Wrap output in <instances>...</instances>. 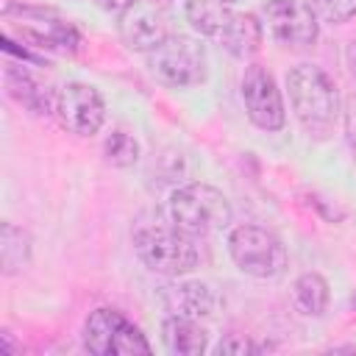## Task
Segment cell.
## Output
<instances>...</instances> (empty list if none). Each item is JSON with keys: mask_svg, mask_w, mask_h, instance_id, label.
<instances>
[{"mask_svg": "<svg viewBox=\"0 0 356 356\" xmlns=\"http://www.w3.org/2000/svg\"><path fill=\"white\" fill-rule=\"evenodd\" d=\"M286 92L295 117L306 128H328L339 117V92L334 78L317 64H298L286 72Z\"/></svg>", "mask_w": 356, "mask_h": 356, "instance_id": "1", "label": "cell"}, {"mask_svg": "<svg viewBox=\"0 0 356 356\" xmlns=\"http://www.w3.org/2000/svg\"><path fill=\"white\" fill-rule=\"evenodd\" d=\"M167 211H170V222L186 231L189 236H206V234L222 231L234 217L228 197L209 184L178 186L170 195Z\"/></svg>", "mask_w": 356, "mask_h": 356, "instance_id": "2", "label": "cell"}, {"mask_svg": "<svg viewBox=\"0 0 356 356\" xmlns=\"http://www.w3.org/2000/svg\"><path fill=\"white\" fill-rule=\"evenodd\" d=\"M134 248L142 264L159 275L178 278L192 273L200 261L195 236L175 225H145L134 234Z\"/></svg>", "mask_w": 356, "mask_h": 356, "instance_id": "3", "label": "cell"}, {"mask_svg": "<svg viewBox=\"0 0 356 356\" xmlns=\"http://www.w3.org/2000/svg\"><path fill=\"white\" fill-rule=\"evenodd\" d=\"M228 253L234 259V264L253 278H275L284 273L286 267V248L284 242L261 228V225H236L228 234Z\"/></svg>", "mask_w": 356, "mask_h": 356, "instance_id": "4", "label": "cell"}, {"mask_svg": "<svg viewBox=\"0 0 356 356\" xmlns=\"http://www.w3.org/2000/svg\"><path fill=\"white\" fill-rule=\"evenodd\" d=\"M147 67L167 86H195L206 81V47L184 33L167 36L147 53Z\"/></svg>", "mask_w": 356, "mask_h": 356, "instance_id": "5", "label": "cell"}, {"mask_svg": "<svg viewBox=\"0 0 356 356\" xmlns=\"http://www.w3.org/2000/svg\"><path fill=\"white\" fill-rule=\"evenodd\" d=\"M83 345L95 356H136L150 353L145 334L117 309H95L83 325Z\"/></svg>", "mask_w": 356, "mask_h": 356, "instance_id": "6", "label": "cell"}, {"mask_svg": "<svg viewBox=\"0 0 356 356\" xmlns=\"http://www.w3.org/2000/svg\"><path fill=\"white\" fill-rule=\"evenodd\" d=\"M239 89H242L245 111L256 128H261V131H281L284 128V122H286L284 97H281V89H278V83L267 67L250 64L242 75Z\"/></svg>", "mask_w": 356, "mask_h": 356, "instance_id": "7", "label": "cell"}, {"mask_svg": "<svg viewBox=\"0 0 356 356\" xmlns=\"http://www.w3.org/2000/svg\"><path fill=\"white\" fill-rule=\"evenodd\" d=\"M53 114L58 117L61 128H67L70 134L92 136V134L100 131V125L106 120V103H103V97L95 86L72 81V83H64L56 92Z\"/></svg>", "mask_w": 356, "mask_h": 356, "instance_id": "8", "label": "cell"}, {"mask_svg": "<svg viewBox=\"0 0 356 356\" xmlns=\"http://www.w3.org/2000/svg\"><path fill=\"white\" fill-rule=\"evenodd\" d=\"M264 19L270 33L286 47H309L320 36L317 14L303 0H267Z\"/></svg>", "mask_w": 356, "mask_h": 356, "instance_id": "9", "label": "cell"}, {"mask_svg": "<svg viewBox=\"0 0 356 356\" xmlns=\"http://www.w3.org/2000/svg\"><path fill=\"white\" fill-rule=\"evenodd\" d=\"M120 36L131 50L150 53L170 36L167 11L159 0H134L125 11H120Z\"/></svg>", "mask_w": 356, "mask_h": 356, "instance_id": "10", "label": "cell"}, {"mask_svg": "<svg viewBox=\"0 0 356 356\" xmlns=\"http://www.w3.org/2000/svg\"><path fill=\"white\" fill-rule=\"evenodd\" d=\"M19 33L22 39L33 42V47H47V50H58V53H72L81 42L78 31L56 17L53 11H39V8H19Z\"/></svg>", "mask_w": 356, "mask_h": 356, "instance_id": "11", "label": "cell"}, {"mask_svg": "<svg viewBox=\"0 0 356 356\" xmlns=\"http://www.w3.org/2000/svg\"><path fill=\"white\" fill-rule=\"evenodd\" d=\"M161 303L170 314L178 317H211L217 309V295L203 281H175L161 289Z\"/></svg>", "mask_w": 356, "mask_h": 356, "instance_id": "12", "label": "cell"}, {"mask_svg": "<svg viewBox=\"0 0 356 356\" xmlns=\"http://www.w3.org/2000/svg\"><path fill=\"white\" fill-rule=\"evenodd\" d=\"M217 39L234 58H250L261 47V22L253 14L231 11Z\"/></svg>", "mask_w": 356, "mask_h": 356, "instance_id": "13", "label": "cell"}, {"mask_svg": "<svg viewBox=\"0 0 356 356\" xmlns=\"http://www.w3.org/2000/svg\"><path fill=\"white\" fill-rule=\"evenodd\" d=\"M161 337H164V345L170 353L175 356H200L209 345V334L206 328L192 320V317H178V314H170L161 325Z\"/></svg>", "mask_w": 356, "mask_h": 356, "instance_id": "14", "label": "cell"}, {"mask_svg": "<svg viewBox=\"0 0 356 356\" xmlns=\"http://www.w3.org/2000/svg\"><path fill=\"white\" fill-rule=\"evenodd\" d=\"M292 298H295V306L300 314L323 317L328 309V300H331L328 281L320 273H303V275H298V281L292 286Z\"/></svg>", "mask_w": 356, "mask_h": 356, "instance_id": "15", "label": "cell"}, {"mask_svg": "<svg viewBox=\"0 0 356 356\" xmlns=\"http://www.w3.org/2000/svg\"><path fill=\"white\" fill-rule=\"evenodd\" d=\"M6 83H8V92L33 114H50L53 111V100L47 97V92L25 72V70H17V67H8L6 70Z\"/></svg>", "mask_w": 356, "mask_h": 356, "instance_id": "16", "label": "cell"}, {"mask_svg": "<svg viewBox=\"0 0 356 356\" xmlns=\"http://www.w3.org/2000/svg\"><path fill=\"white\" fill-rule=\"evenodd\" d=\"M189 25L200 33V36H220V31L228 22V8L220 0H186L184 8Z\"/></svg>", "mask_w": 356, "mask_h": 356, "instance_id": "17", "label": "cell"}, {"mask_svg": "<svg viewBox=\"0 0 356 356\" xmlns=\"http://www.w3.org/2000/svg\"><path fill=\"white\" fill-rule=\"evenodd\" d=\"M31 256V236L17 228L14 222H3L0 231V261H3V273L11 275L17 270H22L28 264Z\"/></svg>", "mask_w": 356, "mask_h": 356, "instance_id": "18", "label": "cell"}, {"mask_svg": "<svg viewBox=\"0 0 356 356\" xmlns=\"http://www.w3.org/2000/svg\"><path fill=\"white\" fill-rule=\"evenodd\" d=\"M103 153H106V161L108 164H114V167H131L139 159V142L131 134H125V131H114L103 142Z\"/></svg>", "mask_w": 356, "mask_h": 356, "instance_id": "19", "label": "cell"}, {"mask_svg": "<svg viewBox=\"0 0 356 356\" xmlns=\"http://www.w3.org/2000/svg\"><path fill=\"white\" fill-rule=\"evenodd\" d=\"M317 8L328 22L339 25L356 14V0H317Z\"/></svg>", "mask_w": 356, "mask_h": 356, "instance_id": "20", "label": "cell"}, {"mask_svg": "<svg viewBox=\"0 0 356 356\" xmlns=\"http://www.w3.org/2000/svg\"><path fill=\"white\" fill-rule=\"evenodd\" d=\"M253 350H259L250 339H245V337H239V334H228L220 345H217V353H234V356H242V353H253Z\"/></svg>", "mask_w": 356, "mask_h": 356, "instance_id": "21", "label": "cell"}, {"mask_svg": "<svg viewBox=\"0 0 356 356\" xmlns=\"http://www.w3.org/2000/svg\"><path fill=\"white\" fill-rule=\"evenodd\" d=\"M95 3H97L103 11H114V14H120V11H125L134 0H95Z\"/></svg>", "mask_w": 356, "mask_h": 356, "instance_id": "22", "label": "cell"}, {"mask_svg": "<svg viewBox=\"0 0 356 356\" xmlns=\"http://www.w3.org/2000/svg\"><path fill=\"white\" fill-rule=\"evenodd\" d=\"M348 70H350V75L356 78V39L348 44Z\"/></svg>", "mask_w": 356, "mask_h": 356, "instance_id": "23", "label": "cell"}, {"mask_svg": "<svg viewBox=\"0 0 356 356\" xmlns=\"http://www.w3.org/2000/svg\"><path fill=\"white\" fill-rule=\"evenodd\" d=\"M220 3H225V6H231V3H239V0H220Z\"/></svg>", "mask_w": 356, "mask_h": 356, "instance_id": "24", "label": "cell"}]
</instances>
